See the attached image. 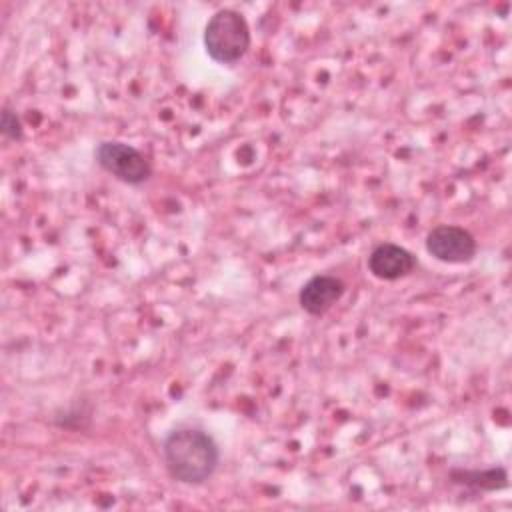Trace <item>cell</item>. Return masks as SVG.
<instances>
[{
	"label": "cell",
	"mask_w": 512,
	"mask_h": 512,
	"mask_svg": "<svg viewBox=\"0 0 512 512\" xmlns=\"http://www.w3.org/2000/svg\"><path fill=\"white\" fill-rule=\"evenodd\" d=\"M162 458L176 482L196 486L214 474L220 452L208 432L188 426L168 432L162 442Z\"/></svg>",
	"instance_id": "obj_1"
},
{
	"label": "cell",
	"mask_w": 512,
	"mask_h": 512,
	"mask_svg": "<svg viewBox=\"0 0 512 512\" xmlns=\"http://www.w3.org/2000/svg\"><path fill=\"white\" fill-rule=\"evenodd\" d=\"M452 482L464 484L476 490H500L508 484V474L504 468H486V470H452Z\"/></svg>",
	"instance_id": "obj_7"
},
{
	"label": "cell",
	"mask_w": 512,
	"mask_h": 512,
	"mask_svg": "<svg viewBox=\"0 0 512 512\" xmlns=\"http://www.w3.org/2000/svg\"><path fill=\"white\" fill-rule=\"evenodd\" d=\"M206 54L218 64L238 62L250 48V26L246 18L232 10H216L204 28Z\"/></svg>",
	"instance_id": "obj_2"
},
{
	"label": "cell",
	"mask_w": 512,
	"mask_h": 512,
	"mask_svg": "<svg viewBox=\"0 0 512 512\" xmlns=\"http://www.w3.org/2000/svg\"><path fill=\"white\" fill-rule=\"evenodd\" d=\"M478 244L474 236L454 224H438L426 234V252L444 264H466L474 260Z\"/></svg>",
	"instance_id": "obj_4"
},
{
	"label": "cell",
	"mask_w": 512,
	"mask_h": 512,
	"mask_svg": "<svg viewBox=\"0 0 512 512\" xmlns=\"http://www.w3.org/2000/svg\"><path fill=\"white\" fill-rule=\"evenodd\" d=\"M416 256L404 246L382 242L368 256V270L378 280H398L416 268Z\"/></svg>",
	"instance_id": "obj_5"
},
{
	"label": "cell",
	"mask_w": 512,
	"mask_h": 512,
	"mask_svg": "<svg viewBox=\"0 0 512 512\" xmlns=\"http://www.w3.org/2000/svg\"><path fill=\"white\" fill-rule=\"evenodd\" d=\"M0 132L8 138V140H20L22 138V122L18 118V114L10 108L2 110L0 116Z\"/></svg>",
	"instance_id": "obj_8"
},
{
	"label": "cell",
	"mask_w": 512,
	"mask_h": 512,
	"mask_svg": "<svg viewBox=\"0 0 512 512\" xmlns=\"http://www.w3.org/2000/svg\"><path fill=\"white\" fill-rule=\"evenodd\" d=\"M94 158L102 170L130 186H140L152 176L148 158L132 144L120 140L100 142L94 150Z\"/></svg>",
	"instance_id": "obj_3"
},
{
	"label": "cell",
	"mask_w": 512,
	"mask_h": 512,
	"mask_svg": "<svg viewBox=\"0 0 512 512\" xmlns=\"http://www.w3.org/2000/svg\"><path fill=\"white\" fill-rule=\"evenodd\" d=\"M344 290L346 286L340 278L332 274H316L300 288L298 302L308 314L322 316L342 298Z\"/></svg>",
	"instance_id": "obj_6"
}]
</instances>
